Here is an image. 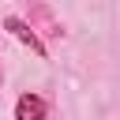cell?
<instances>
[{
  "mask_svg": "<svg viewBox=\"0 0 120 120\" xmlns=\"http://www.w3.org/2000/svg\"><path fill=\"white\" fill-rule=\"evenodd\" d=\"M4 30H8L15 41H22V45H26V49H30L38 60H49V49H45V41L38 38V30H34L26 19H19V15H8V19H4Z\"/></svg>",
  "mask_w": 120,
  "mask_h": 120,
  "instance_id": "1",
  "label": "cell"
},
{
  "mask_svg": "<svg viewBox=\"0 0 120 120\" xmlns=\"http://www.w3.org/2000/svg\"><path fill=\"white\" fill-rule=\"evenodd\" d=\"M45 116H49V101H45L41 94H34V90L19 94V101H15V112H11V120H45Z\"/></svg>",
  "mask_w": 120,
  "mask_h": 120,
  "instance_id": "2",
  "label": "cell"
},
{
  "mask_svg": "<svg viewBox=\"0 0 120 120\" xmlns=\"http://www.w3.org/2000/svg\"><path fill=\"white\" fill-rule=\"evenodd\" d=\"M0 86H4V68H0Z\"/></svg>",
  "mask_w": 120,
  "mask_h": 120,
  "instance_id": "3",
  "label": "cell"
}]
</instances>
